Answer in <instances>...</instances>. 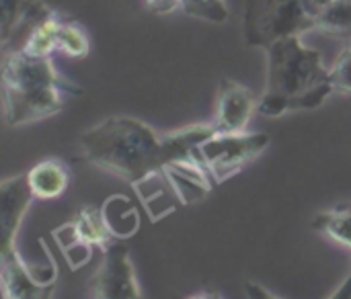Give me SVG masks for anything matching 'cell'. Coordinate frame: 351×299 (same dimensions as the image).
I'll return each mask as SVG.
<instances>
[{
  "instance_id": "3957f363",
  "label": "cell",
  "mask_w": 351,
  "mask_h": 299,
  "mask_svg": "<svg viewBox=\"0 0 351 299\" xmlns=\"http://www.w3.org/2000/svg\"><path fill=\"white\" fill-rule=\"evenodd\" d=\"M82 90L64 80L49 57L31 55L23 49L4 51L2 57V94L4 115L10 125H25L60 113L62 94H80Z\"/></svg>"
},
{
  "instance_id": "30bf717a",
  "label": "cell",
  "mask_w": 351,
  "mask_h": 299,
  "mask_svg": "<svg viewBox=\"0 0 351 299\" xmlns=\"http://www.w3.org/2000/svg\"><path fill=\"white\" fill-rule=\"evenodd\" d=\"M33 191L29 187L27 174L10 177L0 185V242L2 248L12 246L19 226L33 201Z\"/></svg>"
},
{
  "instance_id": "8fae6325",
  "label": "cell",
  "mask_w": 351,
  "mask_h": 299,
  "mask_svg": "<svg viewBox=\"0 0 351 299\" xmlns=\"http://www.w3.org/2000/svg\"><path fill=\"white\" fill-rule=\"evenodd\" d=\"M29 187L37 199L60 197L70 183V174L60 160H41L27 172Z\"/></svg>"
},
{
  "instance_id": "6da1fadb",
  "label": "cell",
  "mask_w": 351,
  "mask_h": 299,
  "mask_svg": "<svg viewBox=\"0 0 351 299\" xmlns=\"http://www.w3.org/2000/svg\"><path fill=\"white\" fill-rule=\"evenodd\" d=\"M80 146L90 164L136 189L154 174H167L195 162L175 131L158 135L132 117L105 119L80 135Z\"/></svg>"
},
{
  "instance_id": "5bb4252c",
  "label": "cell",
  "mask_w": 351,
  "mask_h": 299,
  "mask_svg": "<svg viewBox=\"0 0 351 299\" xmlns=\"http://www.w3.org/2000/svg\"><path fill=\"white\" fill-rule=\"evenodd\" d=\"M60 23L62 16L58 12H53L51 16H47L45 21H41L25 39L23 43V51L31 53V55H41V57H49V53L53 49H58V31H60Z\"/></svg>"
},
{
  "instance_id": "9a60e30c",
  "label": "cell",
  "mask_w": 351,
  "mask_h": 299,
  "mask_svg": "<svg viewBox=\"0 0 351 299\" xmlns=\"http://www.w3.org/2000/svg\"><path fill=\"white\" fill-rule=\"evenodd\" d=\"M113 201H115V211H109V207L103 205L101 213H103V220H105L111 236H115V240H125L138 230V213L130 201L125 203L123 209L117 207V203H119L117 197H113Z\"/></svg>"
},
{
  "instance_id": "7a4b0ae2",
  "label": "cell",
  "mask_w": 351,
  "mask_h": 299,
  "mask_svg": "<svg viewBox=\"0 0 351 299\" xmlns=\"http://www.w3.org/2000/svg\"><path fill=\"white\" fill-rule=\"evenodd\" d=\"M267 86L257 107L261 115L280 117L288 111L317 109L333 92L323 55L304 47L300 37L276 41L267 49Z\"/></svg>"
},
{
  "instance_id": "ba28073f",
  "label": "cell",
  "mask_w": 351,
  "mask_h": 299,
  "mask_svg": "<svg viewBox=\"0 0 351 299\" xmlns=\"http://www.w3.org/2000/svg\"><path fill=\"white\" fill-rule=\"evenodd\" d=\"M2 259V289L4 298H47L51 296L56 271H31L21 257L16 255L14 246L0 248Z\"/></svg>"
},
{
  "instance_id": "9c48e42d",
  "label": "cell",
  "mask_w": 351,
  "mask_h": 299,
  "mask_svg": "<svg viewBox=\"0 0 351 299\" xmlns=\"http://www.w3.org/2000/svg\"><path fill=\"white\" fill-rule=\"evenodd\" d=\"M257 107H259V101L251 88L230 78H222L218 86V96H216V119H214L216 131L218 133L243 131L249 125Z\"/></svg>"
},
{
  "instance_id": "7c38bea8",
  "label": "cell",
  "mask_w": 351,
  "mask_h": 299,
  "mask_svg": "<svg viewBox=\"0 0 351 299\" xmlns=\"http://www.w3.org/2000/svg\"><path fill=\"white\" fill-rule=\"evenodd\" d=\"M313 230L351 248V203L337 205L329 211L315 216Z\"/></svg>"
},
{
  "instance_id": "52a82bcc",
  "label": "cell",
  "mask_w": 351,
  "mask_h": 299,
  "mask_svg": "<svg viewBox=\"0 0 351 299\" xmlns=\"http://www.w3.org/2000/svg\"><path fill=\"white\" fill-rule=\"evenodd\" d=\"M90 296L101 299H136L142 296L128 246L121 244V240L109 242L103 248V263L90 281Z\"/></svg>"
},
{
  "instance_id": "2e32d148",
  "label": "cell",
  "mask_w": 351,
  "mask_h": 299,
  "mask_svg": "<svg viewBox=\"0 0 351 299\" xmlns=\"http://www.w3.org/2000/svg\"><path fill=\"white\" fill-rule=\"evenodd\" d=\"M58 49L70 57H86L88 55V39L78 25L62 18L60 31H58Z\"/></svg>"
},
{
  "instance_id": "5b68a950",
  "label": "cell",
  "mask_w": 351,
  "mask_h": 299,
  "mask_svg": "<svg viewBox=\"0 0 351 299\" xmlns=\"http://www.w3.org/2000/svg\"><path fill=\"white\" fill-rule=\"evenodd\" d=\"M267 146V133H214L197 148L195 156L218 185L241 172Z\"/></svg>"
},
{
  "instance_id": "44dd1931",
  "label": "cell",
  "mask_w": 351,
  "mask_h": 299,
  "mask_svg": "<svg viewBox=\"0 0 351 299\" xmlns=\"http://www.w3.org/2000/svg\"><path fill=\"white\" fill-rule=\"evenodd\" d=\"M335 0H304V4H306V8H308V12L313 14V16H317L319 12H323L329 4H333Z\"/></svg>"
},
{
  "instance_id": "e0dca14e",
  "label": "cell",
  "mask_w": 351,
  "mask_h": 299,
  "mask_svg": "<svg viewBox=\"0 0 351 299\" xmlns=\"http://www.w3.org/2000/svg\"><path fill=\"white\" fill-rule=\"evenodd\" d=\"M181 8L185 14L210 23H226L230 14L224 0H181Z\"/></svg>"
},
{
  "instance_id": "277c9868",
  "label": "cell",
  "mask_w": 351,
  "mask_h": 299,
  "mask_svg": "<svg viewBox=\"0 0 351 299\" xmlns=\"http://www.w3.org/2000/svg\"><path fill=\"white\" fill-rule=\"evenodd\" d=\"M315 29V16L304 0H247L243 31L249 45L269 49L286 37H300Z\"/></svg>"
},
{
  "instance_id": "8992f818",
  "label": "cell",
  "mask_w": 351,
  "mask_h": 299,
  "mask_svg": "<svg viewBox=\"0 0 351 299\" xmlns=\"http://www.w3.org/2000/svg\"><path fill=\"white\" fill-rule=\"evenodd\" d=\"M53 236L58 238L72 269H78L90 261L93 246L105 248L111 240V232L103 220V213L93 207L80 209L74 220L56 230Z\"/></svg>"
},
{
  "instance_id": "ac0fdd59",
  "label": "cell",
  "mask_w": 351,
  "mask_h": 299,
  "mask_svg": "<svg viewBox=\"0 0 351 299\" xmlns=\"http://www.w3.org/2000/svg\"><path fill=\"white\" fill-rule=\"evenodd\" d=\"M31 2L33 0H0V16H2L0 39H2V43H6L12 29L16 27V23L21 21V16L25 14V10L29 8Z\"/></svg>"
},
{
  "instance_id": "d6986e66",
  "label": "cell",
  "mask_w": 351,
  "mask_h": 299,
  "mask_svg": "<svg viewBox=\"0 0 351 299\" xmlns=\"http://www.w3.org/2000/svg\"><path fill=\"white\" fill-rule=\"evenodd\" d=\"M329 78H331L333 90L351 96V45H348L339 53V57L335 60L333 68L329 70Z\"/></svg>"
},
{
  "instance_id": "ffe728a7",
  "label": "cell",
  "mask_w": 351,
  "mask_h": 299,
  "mask_svg": "<svg viewBox=\"0 0 351 299\" xmlns=\"http://www.w3.org/2000/svg\"><path fill=\"white\" fill-rule=\"evenodd\" d=\"M146 4L156 14H169L181 6V0H146Z\"/></svg>"
},
{
  "instance_id": "4fadbf2b",
  "label": "cell",
  "mask_w": 351,
  "mask_h": 299,
  "mask_svg": "<svg viewBox=\"0 0 351 299\" xmlns=\"http://www.w3.org/2000/svg\"><path fill=\"white\" fill-rule=\"evenodd\" d=\"M315 29L329 37L351 41V0H335L315 16Z\"/></svg>"
}]
</instances>
